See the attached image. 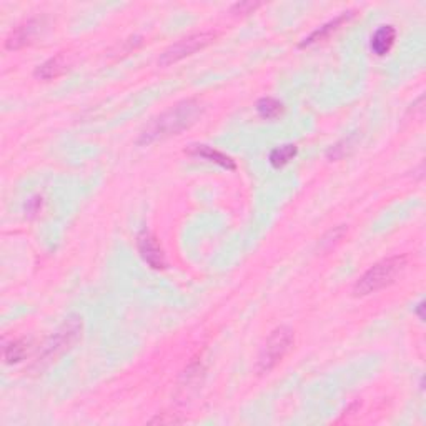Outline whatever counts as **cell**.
I'll return each mask as SVG.
<instances>
[{
    "label": "cell",
    "mask_w": 426,
    "mask_h": 426,
    "mask_svg": "<svg viewBox=\"0 0 426 426\" xmlns=\"http://www.w3.org/2000/svg\"><path fill=\"white\" fill-rule=\"evenodd\" d=\"M213 39L215 35L210 34V32H202V34H193L185 37V39H181L180 42L173 44L170 48L165 51L162 59H160V64L170 65L173 62H179L184 59V57L192 55V53L200 51V48L206 47Z\"/></svg>",
    "instance_id": "cell-5"
},
{
    "label": "cell",
    "mask_w": 426,
    "mask_h": 426,
    "mask_svg": "<svg viewBox=\"0 0 426 426\" xmlns=\"http://www.w3.org/2000/svg\"><path fill=\"white\" fill-rule=\"evenodd\" d=\"M423 308H425V303H423V301H421V303L418 305V315H420L421 320H423V318H425L423 317Z\"/></svg>",
    "instance_id": "cell-15"
},
{
    "label": "cell",
    "mask_w": 426,
    "mask_h": 426,
    "mask_svg": "<svg viewBox=\"0 0 426 426\" xmlns=\"http://www.w3.org/2000/svg\"><path fill=\"white\" fill-rule=\"evenodd\" d=\"M27 355V345L24 340H14L10 341L9 345L6 346V350H3V358H6V363H19L22 362L24 358H26Z\"/></svg>",
    "instance_id": "cell-14"
},
{
    "label": "cell",
    "mask_w": 426,
    "mask_h": 426,
    "mask_svg": "<svg viewBox=\"0 0 426 426\" xmlns=\"http://www.w3.org/2000/svg\"><path fill=\"white\" fill-rule=\"evenodd\" d=\"M188 155L193 157H200V159L208 160V162H213L217 165H220V167L227 168V170H235V162L230 159L229 155L222 154V152L215 150L212 147H206V145H192L188 147L187 150Z\"/></svg>",
    "instance_id": "cell-9"
},
{
    "label": "cell",
    "mask_w": 426,
    "mask_h": 426,
    "mask_svg": "<svg viewBox=\"0 0 426 426\" xmlns=\"http://www.w3.org/2000/svg\"><path fill=\"white\" fill-rule=\"evenodd\" d=\"M293 345V332L287 326L273 330L258 358V371H270L283 360Z\"/></svg>",
    "instance_id": "cell-3"
},
{
    "label": "cell",
    "mask_w": 426,
    "mask_h": 426,
    "mask_svg": "<svg viewBox=\"0 0 426 426\" xmlns=\"http://www.w3.org/2000/svg\"><path fill=\"white\" fill-rule=\"evenodd\" d=\"M350 17H351V14H343V15H340V17H337L335 20H332V22L325 24L323 27H320V28H318V30L313 32V34L310 35L308 39H305V42L301 44V47H307V45L315 44V42H318V40L326 39V37L332 34V32L337 30V28L340 27L343 22H346V20H348Z\"/></svg>",
    "instance_id": "cell-11"
},
{
    "label": "cell",
    "mask_w": 426,
    "mask_h": 426,
    "mask_svg": "<svg viewBox=\"0 0 426 426\" xmlns=\"http://www.w3.org/2000/svg\"><path fill=\"white\" fill-rule=\"evenodd\" d=\"M407 267V258L405 256H391V258H384L382 262L368 270L355 285V295L365 296L370 293H375L382 288L391 285L393 281L398 278L401 272Z\"/></svg>",
    "instance_id": "cell-2"
},
{
    "label": "cell",
    "mask_w": 426,
    "mask_h": 426,
    "mask_svg": "<svg viewBox=\"0 0 426 426\" xmlns=\"http://www.w3.org/2000/svg\"><path fill=\"white\" fill-rule=\"evenodd\" d=\"M65 70H67V64L64 62V57L59 55L40 65V67L35 70V77L42 78V80H52V78L60 77Z\"/></svg>",
    "instance_id": "cell-10"
},
{
    "label": "cell",
    "mask_w": 426,
    "mask_h": 426,
    "mask_svg": "<svg viewBox=\"0 0 426 426\" xmlns=\"http://www.w3.org/2000/svg\"><path fill=\"white\" fill-rule=\"evenodd\" d=\"M136 247H139L140 255L145 262L150 265L155 270H162L167 267V260H165V254L160 247L159 240H157L150 231L143 230L140 231L139 237H136Z\"/></svg>",
    "instance_id": "cell-6"
},
{
    "label": "cell",
    "mask_w": 426,
    "mask_h": 426,
    "mask_svg": "<svg viewBox=\"0 0 426 426\" xmlns=\"http://www.w3.org/2000/svg\"><path fill=\"white\" fill-rule=\"evenodd\" d=\"M395 40H396L395 27L393 26L380 27L373 34V37H371V44H370L371 52L378 57L387 55V53L391 51Z\"/></svg>",
    "instance_id": "cell-8"
},
{
    "label": "cell",
    "mask_w": 426,
    "mask_h": 426,
    "mask_svg": "<svg viewBox=\"0 0 426 426\" xmlns=\"http://www.w3.org/2000/svg\"><path fill=\"white\" fill-rule=\"evenodd\" d=\"M37 32H39V22L34 19L27 20L22 26L15 28V30H12V34L6 42V47L9 48V51H17V48L24 47V45L30 44L37 35Z\"/></svg>",
    "instance_id": "cell-7"
},
{
    "label": "cell",
    "mask_w": 426,
    "mask_h": 426,
    "mask_svg": "<svg viewBox=\"0 0 426 426\" xmlns=\"http://www.w3.org/2000/svg\"><path fill=\"white\" fill-rule=\"evenodd\" d=\"M82 337V320L78 318H69L64 325L60 326V330L51 338V341L45 345V350L42 357L39 358V362L42 363L52 362L53 358L60 357L65 351L72 348L73 345L78 341V338Z\"/></svg>",
    "instance_id": "cell-4"
},
{
    "label": "cell",
    "mask_w": 426,
    "mask_h": 426,
    "mask_svg": "<svg viewBox=\"0 0 426 426\" xmlns=\"http://www.w3.org/2000/svg\"><path fill=\"white\" fill-rule=\"evenodd\" d=\"M202 107L200 103L195 100H187L181 102L179 105H175L173 109L165 112L163 115H160L159 118H155L154 122L143 130L142 136H140V143H152L157 140L167 139L170 135L180 134L181 130L188 128L192 123L197 122V118L200 117Z\"/></svg>",
    "instance_id": "cell-1"
},
{
    "label": "cell",
    "mask_w": 426,
    "mask_h": 426,
    "mask_svg": "<svg viewBox=\"0 0 426 426\" xmlns=\"http://www.w3.org/2000/svg\"><path fill=\"white\" fill-rule=\"evenodd\" d=\"M296 154H299V150H296V147L292 145V143L273 148L270 154L272 167H275V168L285 167V165H288L293 159H295Z\"/></svg>",
    "instance_id": "cell-13"
},
{
    "label": "cell",
    "mask_w": 426,
    "mask_h": 426,
    "mask_svg": "<svg viewBox=\"0 0 426 426\" xmlns=\"http://www.w3.org/2000/svg\"><path fill=\"white\" fill-rule=\"evenodd\" d=\"M256 112H258L260 117L265 120H275L281 117V114H283V105H281V102L276 100V98L265 97L260 98L258 103H256Z\"/></svg>",
    "instance_id": "cell-12"
}]
</instances>
